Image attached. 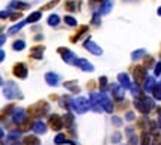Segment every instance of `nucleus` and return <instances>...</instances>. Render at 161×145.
<instances>
[{
  "label": "nucleus",
  "instance_id": "nucleus-11",
  "mask_svg": "<svg viewBox=\"0 0 161 145\" xmlns=\"http://www.w3.org/2000/svg\"><path fill=\"white\" fill-rule=\"evenodd\" d=\"M160 14H161V9H160Z\"/></svg>",
  "mask_w": 161,
  "mask_h": 145
},
{
  "label": "nucleus",
  "instance_id": "nucleus-9",
  "mask_svg": "<svg viewBox=\"0 0 161 145\" xmlns=\"http://www.w3.org/2000/svg\"><path fill=\"white\" fill-rule=\"evenodd\" d=\"M3 55H5V54H3V52H2V51H0V62H2V60H3Z\"/></svg>",
  "mask_w": 161,
  "mask_h": 145
},
{
  "label": "nucleus",
  "instance_id": "nucleus-7",
  "mask_svg": "<svg viewBox=\"0 0 161 145\" xmlns=\"http://www.w3.org/2000/svg\"><path fill=\"white\" fill-rule=\"evenodd\" d=\"M145 88H146V90H152V88H154V79H152V78H148Z\"/></svg>",
  "mask_w": 161,
  "mask_h": 145
},
{
  "label": "nucleus",
  "instance_id": "nucleus-1",
  "mask_svg": "<svg viewBox=\"0 0 161 145\" xmlns=\"http://www.w3.org/2000/svg\"><path fill=\"white\" fill-rule=\"evenodd\" d=\"M134 78H136V81H137V82H142V81H143V78H145V69L140 68V66H137V68L134 69Z\"/></svg>",
  "mask_w": 161,
  "mask_h": 145
},
{
  "label": "nucleus",
  "instance_id": "nucleus-2",
  "mask_svg": "<svg viewBox=\"0 0 161 145\" xmlns=\"http://www.w3.org/2000/svg\"><path fill=\"white\" fill-rule=\"evenodd\" d=\"M13 73L17 76H20V78H24V76H26V68H24L22 64H17V66L13 68Z\"/></svg>",
  "mask_w": 161,
  "mask_h": 145
},
{
  "label": "nucleus",
  "instance_id": "nucleus-6",
  "mask_svg": "<svg viewBox=\"0 0 161 145\" xmlns=\"http://www.w3.org/2000/svg\"><path fill=\"white\" fill-rule=\"evenodd\" d=\"M154 96L158 99V100H161V85H157L154 88Z\"/></svg>",
  "mask_w": 161,
  "mask_h": 145
},
{
  "label": "nucleus",
  "instance_id": "nucleus-10",
  "mask_svg": "<svg viewBox=\"0 0 161 145\" xmlns=\"http://www.w3.org/2000/svg\"><path fill=\"white\" fill-rule=\"evenodd\" d=\"M2 135H3V132H2V130H0V138H2Z\"/></svg>",
  "mask_w": 161,
  "mask_h": 145
},
{
  "label": "nucleus",
  "instance_id": "nucleus-8",
  "mask_svg": "<svg viewBox=\"0 0 161 145\" xmlns=\"http://www.w3.org/2000/svg\"><path fill=\"white\" fill-rule=\"evenodd\" d=\"M160 72H161V64L158 63V64H157V68H155V75H158Z\"/></svg>",
  "mask_w": 161,
  "mask_h": 145
},
{
  "label": "nucleus",
  "instance_id": "nucleus-4",
  "mask_svg": "<svg viewBox=\"0 0 161 145\" xmlns=\"http://www.w3.org/2000/svg\"><path fill=\"white\" fill-rule=\"evenodd\" d=\"M51 124H52L54 129H60V127H61V124H60V118L55 117V115H54V117H51Z\"/></svg>",
  "mask_w": 161,
  "mask_h": 145
},
{
  "label": "nucleus",
  "instance_id": "nucleus-5",
  "mask_svg": "<svg viewBox=\"0 0 161 145\" xmlns=\"http://www.w3.org/2000/svg\"><path fill=\"white\" fill-rule=\"evenodd\" d=\"M120 82L122 84V85H125V87H128L130 85V81H128V78H127V75H120Z\"/></svg>",
  "mask_w": 161,
  "mask_h": 145
},
{
  "label": "nucleus",
  "instance_id": "nucleus-3",
  "mask_svg": "<svg viewBox=\"0 0 161 145\" xmlns=\"http://www.w3.org/2000/svg\"><path fill=\"white\" fill-rule=\"evenodd\" d=\"M24 144L26 145H39V141L36 138H33V136H28V138L24 139Z\"/></svg>",
  "mask_w": 161,
  "mask_h": 145
}]
</instances>
